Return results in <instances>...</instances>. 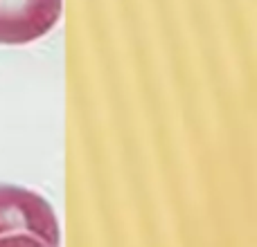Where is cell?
<instances>
[{
    "mask_svg": "<svg viewBox=\"0 0 257 247\" xmlns=\"http://www.w3.org/2000/svg\"><path fill=\"white\" fill-rule=\"evenodd\" d=\"M63 0H0V45H25L45 36L61 16Z\"/></svg>",
    "mask_w": 257,
    "mask_h": 247,
    "instance_id": "7a4b0ae2",
    "label": "cell"
},
{
    "mask_svg": "<svg viewBox=\"0 0 257 247\" xmlns=\"http://www.w3.org/2000/svg\"><path fill=\"white\" fill-rule=\"evenodd\" d=\"M61 232L48 200L23 186L0 184V247H59Z\"/></svg>",
    "mask_w": 257,
    "mask_h": 247,
    "instance_id": "6da1fadb",
    "label": "cell"
}]
</instances>
